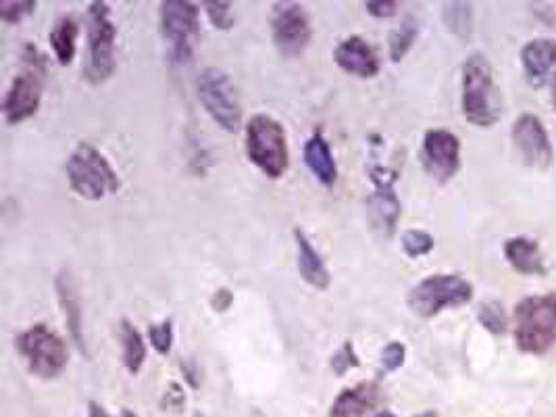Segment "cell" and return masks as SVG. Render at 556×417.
I'll return each mask as SVG.
<instances>
[{"label":"cell","instance_id":"1","mask_svg":"<svg viewBox=\"0 0 556 417\" xmlns=\"http://www.w3.org/2000/svg\"><path fill=\"white\" fill-rule=\"evenodd\" d=\"M460 106L465 119L476 128H492L503 115V97L494 81V70L481 52L469 54L463 65Z\"/></svg>","mask_w":556,"mask_h":417},{"label":"cell","instance_id":"2","mask_svg":"<svg viewBox=\"0 0 556 417\" xmlns=\"http://www.w3.org/2000/svg\"><path fill=\"white\" fill-rule=\"evenodd\" d=\"M45 81L47 56L38 51V47L26 45L22 51V70L11 79L2 101V115L9 126H20L38 113L45 94Z\"/></svg>","mask_w":556,"mask_h":417},{"label":"cell","instance_id":"3","mask_svg":"<svg viewBox=\"0 0 556 417\" xmlns=\"http://www.w3.org/2000/svg\"><path fill=\"white\" fill-rule=\"evenodd\" d=\"M244 153L269 180H279L290 167L288 134L274 115L256 113L244 126Z\"/></svg>","mask_w":556,"mask_h":417},{"label":"cell","instance_id":"4","mask_svg":"<svg viewBox=\"0 0 556 417\" xmlns=\"http://www.w3.org/2000/svg\"><path fill=\"white\" fill-rule=\"evenodd\" d=\"M65 174L70 188L84 201H102L122 188L119 174L92 142H77L67 156Z\"/></svg>","mask_w":556,"mask_h":417},{"label":"cell","instance_id":"5","mask_svg":"<svg viewBox=\"0 0 556 417\" xmlns=\"http://www.w3.org/2000/svg\"><path fill=\"white\" fill-rule=\"evenodd\" d=\"M515 342L521 353L544 355L556 342V292L528 296L515 307Z\"/></svg>","mask_w":556,"mask_h":417},{"label":"cell","instance_id":"6","mask_svg":"<svg viewBox=\"0 0 556 417\" xmlns=\"http://www.w3.org/2000/svg\"><path fill=\"white\" fill-rule=\"evenodd\" d=\"M86 31H88V54L84 65V78L92 86L104 84L115 74V42H117V26L111 20V7L106 2H90L86 15Z\"/></svg>","mask_w":556,"mask_h":417},{"label":"cell","instance_id":"7","mask_svg":"<svg viewBox=\"0 0 556 417\" xmlns=\"http://www.w3.org/2000/svg\"><path fill=\"white\" fill-rule=\"evenodd\" d=\"M15 349L26 362L27 371L40 380L59 378L70 364L67 342L42 321L17 334Z\"/></svg>","mask_w":556,"mask_h":417},{"label":"cell","instance_id":"8","mask_svg":"<svg viewBox=\"0 0 556 417\" xmlns=\"http://www.w3.org/2000/svg\"><path fill=\"white\" fill-rule=\"evenodd\" d=\"M197 94L203 104L208 117L222 128V130L236 134L242 128L244 111L238 86L228 72L219 67H204L197 78Z\"/></svg>","mask_w":556,"mask_h":417},{"label":"cell","instance_id":"9","mask_svg":"<svg viewBox=\"0 0 556 417\" xmlns=\"http://www.w3.org/2000/svg\"><path fill=\"white\" fill-rule=\"evenodd\" d=\"M473 285L458 274H435L410 288L406 296L408 309L419 317H435L444 309L471 303Z\"/></svg>","mask_w":556,"mask_h":417},{"label":"cell","instance_id":"10","mask_svg":"<svg viewBox=\"0 0 556 417\" xmlns=\"http://www.w3.org/2000/svg\"><path fill=\"white\" fill-rule=\"evenodd\" d=\"M161 36L169 45V54L176 63L192 59L201 36V9L190 0H163L159 4Z\"/></svg>","mask_w":556,"mask_h":417},{"label":"cell","instance_id":"11","mask_svg":"<svg viewBox=\"0 0 556 417\" xmlns=\"http://www.w3.org/2000/svg\"><path fill=\"white\" fill-rule=\"evenodd\" d=\"M367 176L374 184V192L365 201L369 226L381 238H392L403 213V203L394 190V184L399 180V169L381 163H371L367 167Z\"/></svg>","mask_w":556,"mask_h":417},{"label":"cell","instance_id":"12","mask_svg":"<svg viewBox=\"0 0 556 417\" xmlns=\"http://www.w3.org/2000/svg\"><path fill=\"white\" fill-rule=\"evenodd\" d=\"M271 36L279 56L296 59L303 56L313 40L311 17L299 2H278L271 13Z\"/></svg>","mask_w":556,"mask_h":417},{"label":"cell","instance_id":"13","mask_svg":"<svg viewBox=\"0 0 556 417\" xmlns=\"http://www.w3.org/2000/svg\"><path fill=\"white\" fill-rule=\"evenodd\" d=\"M421 163L438 184L451 182L460 169V140L448 130H428L424 136Z\"/></svg>","mask_w":556,"mask_h":417},{"label":"cell","instance_id":"14","mask_svg":"<svg viewBox=\"0 0 556 417\" xmlns=\"http://www.w3.org/2000/svg\"><path fill=\"white\" fill-rule=\"evenodd\" d=\"M510 136H513L517 153L530 167L546 169L553 165L555 149L551 144L548 131L535 115H531V113L519 115L513 124Z\"/></svg>","mask_w":556,"mask_h":417},{"label":"cell","instance_id":"15","mask_svg":"<svg viewBox=\"0 0 556 417\" xmlns=\"http://www.w3.org/2000/svg\"><path fill=\"white\" fill-rule=\"evenodd\" d=\"M333 61L344 74L354 78H376L381 70L380 54L361 36L344 38L333 51Z\"/></svg>","mask_w":556,"mask_h":417},{"label":"cell","instance_id":"16","mask_svg":"<svg viewBox=\"0 0 556 417\" xmlns=\"http://www.w3.org/2000/svg\"><path fill=\"white\" fill-rule=\"evenodd\" d=\"M54 288H56L59 307H61L63 319L67 324L70 339L76 344L77 351L86 359H90V351H88L86 334H84V312H81V303H79V294H77L76 280L67 267L61 269L59 276L54 278Z\"/></svg>","mask_w":556,"mask_h":417},{"label":"cell","instance_id":"17","mask_svg":"<svg viewBox=\"0 0 556 417\" xmlns=\"http://www.w3.org/2000/svg\"><path fill=\"white\" fill-rule=\"evenodd\" d=\"M294 242H296V267L304 282L315 290H328L331 285L328 265L321 260L319 251L313 247L311 238L304 235L301 228H294Z\"/></svg>","mask_w":556,"mask_h":417},{"label":"cell","instance_id":"18","mask_svg":"<svg viewBox=\"0 0 556 417\" xmlns=\"http://www.w3.org/2000/svg\"><path fill=\"white\" fill-rule=\"evenodd\" d=\"M380 396L378 382H361L353 389H344L331 403L329 417H363L378 405Z\"/></svg>","mask_w":556,"mask_h":417},{"label":"cell","instance_id":"19","mask_svg":"<svg viewBox=\"0 0 556 417\" xmlns=\"http://www.w3.org/2000/svg\"><path fill=\"white\" fill-rule=\"evenodd\" d=\"M521 61L531 86L542 88L548 81L551 70L556 65V40L553 38L531 40L521 51Z\"/></svg>","mask_w":556,"mask_h":417},{"label":"cell","instance_id":"20","mask_svg":"<svg viewBox=\"0 0 556 417\" xmlns=\"http://www.w3.org/2000/svg\"><path fill=\"white\" fill-rule=\"evenodd\" d=\"M304 163L308 172L317 178V182L324 184L326 188H331L338 182V163L331 155L329 142L321 131H315L304 142Z\"/></svg>","mask_w":556,"mask_h":417},{"label":"cell","instance_id":"21","mask_svg":"<svg viewBox=\"0 0 556 417\" xmlns=\"http://www.w3.org/2000/svg\"><path fill=\"white\" fill-rule=\"evenodd\" d=\"M505 257L515 271L523 276H544L546 265L544 255L540 251V244L526 236L508 238L505 242Z\"/></svg>","mask_w":556,"mask_h":417},{"label":"cell","instance_id":"22","mask_svg":"<svg viewBox=\"0 0 556 417\" xmlns=\"http://www.w3.org/2000/svg\"><path fill=\"white\" fill-rule=\"evenodd\" d=\"M77 36H79V22L74 15H65L52 26L49 42H51L52 54L61 67H67L74 63Z\"/></svg>","mask_w":556,"mask_h":417},{"label":"cell","instance_id":"23","mask_svg":"<svg viewBox=\"0 0 556 417\" xmlns=\"http://www.w3.org/2000/svg\"><path fill=\"white\" fill-rule=\"evenodd\" d=\"M119 337H122V362L126 365L127 371L136 376L144 367L147 355H149L147 342L142 339L140 330L129 319H122Z\"/></svg>","mask_w":556,"mask_h":417},{"label":"cell","instance_id":"24","mask_svg":"<svg viewBox=\"0 0 556 417\" xmlns=\"http://www.w3.org/2000/svg\"><path fill=\"white\" fill-rule=\"evenodd\" d=\"M419 36V24L415 17H405L403 24L392 29L390 38H388V54L392 63H401L406 56V52L413 49L415 40Z\"/></svg>","mask_w":556,"mask_h":417},{"label":"cell","instance_id":"25","mask_svg":"<svg viewBox=\"0 0 556 417\" xmlns=\"http://www.w3.org/2000/svg\"><path fill=\"white\" fill-rule=\"evenodd\" d=\"M442 20L444 26L448 27L451 34H455L460 40H469L471 36V24H473V13H471V4L467 2H448L444 4L442 11Z\"/></svg>","mask_w":556,"mask_h":417},{"label":"cell","instance_id":"26","mask_svg":"<svg viewBox=\"0 0 556 417\" xmlns=\"http://www.w3.org/2000/svg\"><path fill=\"white\" fill-rule=\"evenodd\" d=\"M149 340H151V346L161 355V357H167L174 349V339H176V332H174V321L167 317L159 324H151L149 326Z\"/></svg>","mask_w":556,"mask_h":417},{"label":"cell","instance_id":"27","mask_svg":"<svg viewBox=\"0 0 556 417\" xmlns=\"http://www.w3.org/2000/svg\"><path fill=\"white\" fill-rule=\"evenodd\" d=\"M478 319H480L481 326L501 337L506 332V313L505 307L498 303V301H488V303H481L480 309H478Z\"/></svg>","mask_w":556,"mask_h":417},{"label":"cell","instance_id":"28","mask_svg":"<svg viewBox=\"0 0 556 417\" xmlns=\"http://www.w3.org/2000/svg\"><path fill=\"white\" fill-rule=\"evenodd\" d=\"M433 247H435V240H433L430 232L408 230L403 235V251H405L406 257H410V260H419V257L430 255Z\"/></svg>","mask_w":556,"mask_h":417},{"label":"cell","instance_id":"29","mask_svg":"<svg viewBox=\"0 0 556 417\" xmlns=\"http://www.w3.org/2000/svg\"><path fill=\"white\" fill-rule=\"evenodd\" d=\"M38 2L36 0H2L0 2V20L7 26L22 24L26 17H29L36 11Z\"/></svg>","mask_w":556,"mask_h":417},{"label":"cell","instance_id":"30","mask_svg":"<svg viewBox=\"0 0 556 417\" xmlns=\"http://www.w3.org/2000/svg\"><path fill=\"white\" fill-rule=\"evenodd\" d=\"M204 13L211 22V26L222 31H228L236 24V17L231 13V2H224V0H206L203 2Z\"/></svg>","mask_w":556,"mask_h":417},{"label":"cell","instance_id":"31","mask_svg":"<svg viewBox=\"0 0 556 417\" xmlns=\"http://www.w3.org/2000/svg\"><path fill=\"white\" fill-rule=\"evenodd\" d=\"M361 365V359H358V353H356V349H354L353 340H346L333 355H331V359H329V367H331V371L336 374V376H346L351 369L354 367H358Z\"/></svg>","mask_w":556,"mask_h":417},{"label":"cell","instance_id":"32","mask_svg":"<svg viewBox=\"0 0 556 417\" xmlns=\"http://www.w3.org/2000/svg\"><path fill=\"white\" fill-rule=\"evenodd\" d=\"M406 359V346L399 340H392L388 342L380 353V364L386 371H396L405 365Z\"/></svg>","mask_w":556,"mask_h":417},{"label":"cell","instance_id":"33","mask_svg":"<svg viewBox=\"0 0 556 417\" xmlns=\"http://www.w3.org/2000/svg\"><path fill=\"white\" fill-rule=\"evenodd\" d=\"M161 407L163 412H181L186 407V392L179 382H172L161 399Z\"/></svg>","mask_w":556,"mask_h":417},{"label":"cell","instance_id":"34","mask_svg":"<svg viewBox=\"0 0 556 417\" xmlns=\"http://www.w3.org/2000/svg\"><path fill=\"white\" fill-rule=\"evenodd\" d=\"M365 9L376 20H390L399 13V2H394V0H369V2H365Z\"/></svg>","mask_w":556,"mask_h":417},{"label":"cell","instance_id":"35","mask_svg":"<svg viewBox=\"0 0 556 417\" xmlns=\"http://www.w3.org/2000/svg\"><path fill=\"white\" fill-rule=\"evenodd\" d=\"M179 369L186 378V382L192 387V389H199L201 387V380H203V371H201V365L197 364V359L192 357H186V359H179Z\"/></svg>","mask_w":556,"mask_h":417},{"label":"cell","instance_id":"36","mask_svg":"<svg viewBox=\"0 0 556 417\" xmlns=\"http://www.w3.org/2000/svg\"><path fill=\"white\" fill-rule=\"evenodd\" d=\"M233 305V292L229 288H217L211 294V309L215 313H226Z\"/></svg>","mask_w":556,"mask_h":417},{"label":"cell","instance_id":"37","mask_svg":"<svg viewBox=\"0 0 556 417\" xmlns=\"http://www.w3.org/2000/svg\"><path fill=\"white\" fill-rule=\"evenodd\" d=\"M88 417H113L102 405L99 403H94V401H90V405H88Z\"/></svg>","mask_w":556,"mask_h":417},{"label":"cell","instance_id":"38","mask_svg":"<svg viewBox=\"0 0 556 417\" xmlns=\"http://www.w3.org/2000/svg\"><path fill=\"white\" fill-rule=\"evenodd\" d=\"M551 88H553V104L556 109V74L553 76V81H551Z\"/></svg>","mask_w":556,"mask_h":417},{"label":"cell","instance_id":"39","mask_svg":"<svg viewBox=\"0 0 556 417\" xmlns=\"http://www.w3.org/2000/svg\"><path fill=\"white\" fill-rule=\"evenodd\" d=\"M376 417H396L394 416V414H392V412H380V414H378V416Z\"/></svg>","mask_w":556,"mask_h":417},{"label":"cell","instance_id":"40","mask_svg":"<svg viewBox=\"0 0 556 417\" xmlns=\"http://www.w3.org/2000/svg\"><path fill=\"white\" fill-rule=\"evenodd\" d=\"M122 417H138V416H136V414H134V412H129V409H126V412H124V414H122Z\"/></svg>","mask_w":556,"mask_h":417},{"label":"cell","instance_id":"41","mask_svg":"<svg viewBox=\"0 0 556 417\" xmlns=\"http://www.w3.org/2000/svg\"><path fill=\"white\" fill-rule=\"evenodd\" d=\"M417 417H438V416H435V414H433V412H428V414H421V416H417Z\"/></svg>","mask_w":556,"mask_h":417},{"label":"cell","instance_id":"42","mask_svg":"<svg viewBox=\"0 0 556 417\" xmlns=\"http://www.w3.org/2000/svg\"><path fill=\"white\" fill-rule=\"evenodd\" d=\"M249 417H263V416H261V414H258V412H254L253 416H249Z\"/></svg>","mask_w":556,"mask_h":417},{"label":"cell","instance_id":"43","mask_svg":"<svg viewBox=\"0 0 556 417\" xmlns=\"http://www.w3.org/2000/svg\"><path fill=\"white\" fill-rule=\"evenodd\" d=\"M194 417H203V416H201V414H197V416H194Z\"/></svg>","mask_w":556,"mask_h":417}]
</instances>
